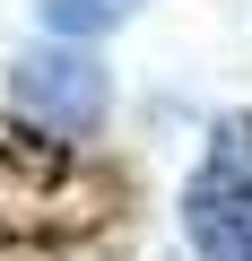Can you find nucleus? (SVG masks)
Segmentation results:
<instances>
[{
    "label": "nucleus",
    "instance_id": "1",
    "mask_svg": "<svg viewBox=\"0 0 252 261\" xmlns=\"http://www.w3.org/2000/svg\"><path fill=\"white\" fill-rule=\"evenodd\" d=\"M183 235L200 261H243L252 252V113H217L209 157L183 192Z\"/></svg>",
    "mask_w": 252,
    "mask_h": 261
},
{
    "label": "nucleus",
    "instance_id": "2",
    "mask_svg": "<svg viewBox=\"0 0 252 261\" xmlns=\"http://www.w3.org/2000/svg\"><path fill=\"white\" fill-rule=\"evenodd\" d=\"M9 105L26 113V122H44L52 140H87V130H104V113H113V79H104V61H96V44H35V53H18L9 61Z\"/></svg>",
    "mask_w": 252,
    "mask_h": 261
},
{
    "label": "nucleus",
    "instance_id": "3",
    "mask_svg": "<svg viewBox=\"0 0 252 261\" xmlns=\"http://www.w3.org/2000/svg\"><path fill=\"white\" fill-rule=\"evenodd\" d=\"M139 0H44V27L61 35V44H96L104 27H122Z\"/></svg>",
    "mask_w": 252,
    "mask_h": 261
},
{
    "label": "nucleus",
    "instance_id": "4",
    "mask_svg": "<svg viewBox=\"0 0 252 261\" xmlns=\"http://www.w3.org/2000/svg\"><path fill=\"white\" fill-rule=\"evenodd\" d=\"M243 261H252V252H243Z\"/></svg>",
    "mask_w": 252,
    "mask_h": 261
}]
</instances>
